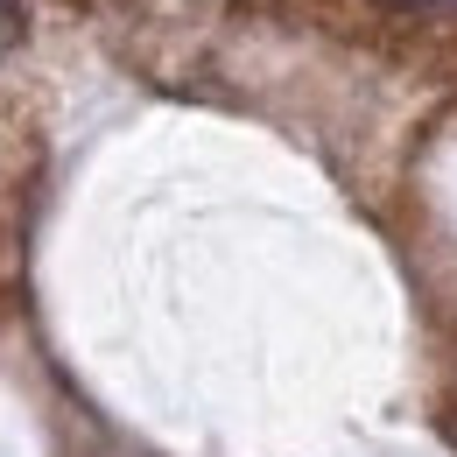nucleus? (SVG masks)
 <instances>
[{
    "label": "nucleus",
    "instance_id": "nucleus-1",
    "mask_svg": "<svg viewBox=\"0 0 457 457\" xmlns=\"http://www.w3.org/2000/svg\"><path fill=\"white\" fill-rule=\"evenodd\" d=\"M429 7H451V14H457V0H429Z\"/></svg>",
    "mask_w": 457,
    "mask_h": 457
}]
</instances>
